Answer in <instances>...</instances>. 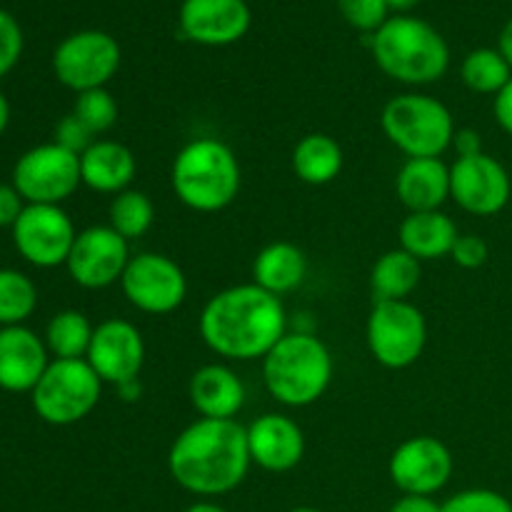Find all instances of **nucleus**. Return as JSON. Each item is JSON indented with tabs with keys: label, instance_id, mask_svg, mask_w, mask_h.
<instances>
[{
	"label": "nucleus",
	"instance_id": "13",
	"mask_svg": "<svg viewBox=\"0 0 512 512\" xmlns=\"http://www.w3.org/2000/svg\"><path fill=\"white\" fill-rule=\"evenodd\" d=\"M78 230L60 205H25L13 225L18 253L35 268H58L68 263Z\"/></svg>",
	"mask_w": 512,
	"mask_h": 512
},
{
	"label": "nucleus",
	"instance_id": "44",
	"mask_svg": "<svg viewBox=\"0 0 512 512\" xmlns=\"http://www.w3.org/2000/svg\"><path fill=\"white\" fill-rule=\"evenodd\" d=\"M8 123H10V103L3 95V90H0V135L8 130Z\"/></svg>",
	"mask_w": 512,
	"mask_h": 512
},
{
	"label": "nucleus",
	"instance_id": "29",
	"mask_svg": "<svg viewBox=\"0 0 512 512\" xmlns=\"http://www.w3.org/2000/svg\"><path fill=\"white\" fill-rule=\"evenodd\" d=\"M155 205L148 193L128 188L123 193L113 195L108 205V225L125 240H138L153 228Z\"/></svg>",
	"mask_w": 512,
	"mask_h": 512
},
{
	"label": "nucleus",
	"instance_id": "35",
	"mask_svg": "<svg viewBox=\"0 0 512 512\" xmlns=\"http://www.w3.org/2000/svg\"><path fill=\"white\" fill-rule=\"evenodd\" d=\"M95 140L98 138H95V135L90 133V130L85 128V125L80 123L73 113L65 115V118H60V123L55 125L53 143L63 145L65 150H70V153H75V155H83L85 150L95 143Z\"/></svg>",
	"mask_w": 512,
	"mask_h": 512
},
{
	"label": "nucleus",
	"instance_id": "43",
	"mask_svg": "<svg viewBox=\"0 0 512 512\" xmlns=\"http://www.w3.org/2000/svg\"><path fill=\"white\" fill-rule=\"evenodd\" d=\"M118 393L123 395V400H138L140 398V380H130V383L120 385Z\"/></svg>",
	"mask_w": 512,
	"mask_h": 512
},
{
	"label": "nucleus",
	"instance_id": "39",
	"mask_svg": "<svg viewBox=\"0 0 512 512\" xmlns=\"http://www.w3.org/2000/svg\"><path fill=\"white\" fill-rule=\"evenodd\" d=\"M390 512H443V503L428 495H403L390 505Z\"/></svg>",
	"mask_w": 512,
	"mask_h": 512
},
{
	"label": "nucleus",
	"instance_id": "41",
	"mask_svg": "<svg viewBox=\"0 0 512 512\" xmlns=\"http://www.w3.org/2000/svg\"><path fill=\"white\" fill-rule=\"evenodd\" d=\"M498 50H500V53H503V58L508 60L510 68H512V18L503 25V30H500Z\"/></svg>",
	"mask_w": 512,
	"mask_h": 512
},
{
	"label": "nucleus",
	"instance_id": "30",
	"mask_svg": "<svg viewBox=\"0 0 512 512\" xmlns=\"http://www.w3.org/2000/svg\"><path fill=\"white\" fill-rule=\"evenodd\" d=\"M38 305L33 280L20 270H0V328L23 325Z\"/></svg>",
	"mask_w": 512,
	"mask_h": 512
},
{
	"label": "nucleus",
	"instance_id": "4",
	"mask_svg": "<svg viewBox=\"0 0 512 512\" xmlns=\"http://www.w3.org/2000/svg\"><path fill=\"white\" fill-rule=\"evenodd\" d=\"M240 163L228 143L195 138L178 150L170 168V185L185 208L220 213L240 193Z\"/></svg>",
	"mask_w": 512,
	"mask_h": 512
},
{
	"label": "nucleus",
	"instance_id": "21",
	"mask_svg": "<svg viewBox=\"0 0 512 512\" xmlns=\"http://www.w3.org/2000/svg\"><path fill=\"white\" fill-rule=\"evenodd\" d=\"M395 193L408 213L440 210L450 198V165L440 158H408L395 178Z\"/></svg>",
	"mask_w": 512,
	"mask_h": 512
},
{
	"label": "nucleus",
	"instance_id": "24",
	"mask_svg": "<svg viewBox=\"0 0 512 512\" xmlns=\"http://www.w3.org/2000/svg\"><path fill=\"white\" fill-rule=\"evenodd\" d=\"M308 275V258L303 250L288 240L270 243L255 255L253 283L273 295H288L305 283Z\"/></svg>",
	"mask_w": 512,
	"mask_h": 512
},
{
	"label": "nucleus",
	"instance_id": "8",
	"mask_svg": "<svg viewBox=\"0 0 512 512\" xmlns=\"http://www.w3.org/2000/svg\"><path fill=\"white\" fill-rule=\"evenodd\" d=\"M365 340L383 368L405 370L418 363L428 345V320L410 300H380L368 315Z\"/></svg>",
	"mask_w": 512,
	"mask_h": 512
},
{
	"label": "nucleus",
	"instance_id": "2",
	"mask_svg": "<svg viewBox=\"0 0 512 512\" xmlns=\"http://www.w3.org/2000/svg\"><path fill=\"white\" fill-rule=\"evenodd\" d=\"M253 465L248 428L238 420L198 418L168 450V473L185 493L210 500L233 493Z\"/></svg>",
	"mask_w": 512,
	"mask_h": 512
},
{
	"label": "nucleus",
	"instance_id": "11",
	"mask_svg": "<svg viewBox=\"0 0 512 512\" xmlns=\"http://www.w3.org/2000/svg\"><path fill=\"white\" fill-rule=\"evenodd\" d=\"M125 300L148 315H168L188 298V278L173 258L163 253H138L120 278Z\"/></svg>",
	"mask_w": 512,
	"mask_h": 512
},
{
	"label": "nucleus",
	"instance_id": "1",
	"mask_svg": "<svg viewBox=\"0 0 512 512\" xmlns=\"http://www.w3.org/2000/svg\"><path fill=\"white\" fill-rule=\"evenodd\" d=\"M198 330L215 355L228 360H263L288 333V313L278 295L255 283L233 285L205 303Z\"/></svg>",
	"mask_w": 512,
	"mask_h": 512
},
{
	"label": "nucleus",
	"instance_id": "33",
	"mask_svg": "<svg viewBox=\"0 0 512 512\" xmlns=\"http://www.w3.org/2000/svg\"><path fill=\"white\" fill-rule=\"evenodd\" d=\"M338 10L350 28L370 35L390 18L385 0H338Z\"/></svg>",
	"mask_w": 512,
	"mask_h": 512
},
{
	"label": "nucleus",
	"instance_id": "45",
	"mask_svg": "<svg viewBox=\"0 0 512 512\" xmlns=\"http://www.w3.org/2000/svg\"><path fill=\"white\" fill-rule=\"evenodd\" d=\"M390 10H395V15H405L410 8H415L418 0H385Z\"/></svg>",
	"mask_w": 512,
	"mask_h": 512
},
{
	"label": "nucleus",
	"instance_id": "42",
	"mask_svg": "<svg viewBox=\"0 0 512 512\" xmlns=\"http://www.w3.org/2000/svg\"><path fill=\"white\" fill-rule=\"evenodd\" d=\"M183 512H228L223 505L213 503V500H198V503L188 505Z\"/></svg>",
	"mask_w": 512,
	"mask_h": 512
},
{
	"label": "nucleus",
	"instance_id": "19",
	"mask_svg": "<svg viewBox=\"0 0 512 512\" xmlns=\"http://www.w3.org/2000/svg\"><path fill=\"white\" fill-rule=\"evenodd\" d=\"M45 340L25 325L0 328V388L8 393H33L48 370Z\"/></svg>",
	"mask_w": 512,
	"mask_h": 512
},
{
	"label": "nucleus",
	"instance_id": "38",
	"mask_svg": "<svg viewBox=\"0 0 512 512\" xmlns=\"http://www.w3.org/2000/svg\"><path fill=\"white\" fill-rule=\"evenodd\" d=\"M453 148H455V153H458V158H473V155L485 153L483 140H480V133H478V130H473V128L455 130Z\"/></svg>",
	"mask_w": 512,
	"mask_h": 512
},
{
	"label": "nucleus",
	"instance_id": "25",
	"mask_svg": "<svg viewBox=\"0 0 512 512\" xmlns=\"http://www.w3.org/2000/svg\"><path fill=\"white\" fill-rule=\"evenodd\" d=\"M343 148L325 133H308L295 143L290 165L293 173L308 185H328L343 170Z\"/></svg>",
	"mask_w": 512,
	"mask_h": 512
},
{
	"label": "nucleus",
	"instance_id": "10",
	"mask_svg": "<svg viewBox=\"0 0 512 512\" xmlns=\"http://www.w3.org/2000/svg\"><path fill=\"white\" fill-rule=\"evenodd\" d=\"M13 185L28 205H60L83 185L80 155L58 143L25 150L13 168Z\"/></svg>",
	"mask_w": 512,
	"mask_h": 512
},
{
	"label": "nucleus",
	"instance_id": "31",
	"mask_svg": "<svg viewBox=\"0 0 512 512\" xmlns=\"http://www.w3.org/2000/svg\"><path fill=\"white\" fill-rule=\"evenodd\" d=\"M73 115L98 138L118 123V103L108 88L85 90L75 98Z\"/></svg>",
	"mask_w": 512,
	"mask_h": 512
},
{
	"label": "nucleus",
	"instance_id": "40",
	"mask_svg": "<svg viewBox=\"0 0 512 512\" xmlns=\"http://www.w3.org/2000/svg\"><path fill=\"white\" fill-rule=\"evenodd\" d=\"M493 113L495 120H498L500 128L512 138V80L495 95V103H493Z\"/></svg>",
	"mask_w": 512,
	"mask_h": 512
},
{
	"label": "nucleus",
	"instance_id": "27",
	"mask_svg": "<svg viewBox=\"0 0 512 512\" xmlns=\"http://www.w3.org/2000/svg\"><path fill=\"white\" fill-rule=\"evenodd\" d=\"M95 325L80 310H60L45 325V348L53 360H83L88 355Z\"/></svg>",
	"mask_w": 512,
	"mask_h": 512
},
{
	"label": "nucleus",
	"instance_id": "14",
	"mask_svg": "<svg viewBox=\"0 0 512 512\" xmlns=\"http://www.w3.org/2000/svg\"><path fill=\"white\" fill-rule=\"evenodd\" d=\"M455 460L448 445L433 435H415L393 450L388 475L403 495H428L445 488L453 478Z\"/></svg>",
	"mask_w": 512,
	"mask_h": 512
},
{
	"label": "nucleus",
	"instance_id": "23",
	"mask_svg": "<svg viewBox=\"0 0 512 512\" xmlns=\"http://www.w3.org/2000/svg\"><path fill=\"white\" fill-rule=\"evenodd\" d=\"M398 238L405 253L425 263V260H438L453 253L460 230L443 210H428V213H408V218L400 223Z\"/></svg>",
	"mask_w": 512,
	"mask_h": 512
},
{
	"label": "nucleus",
	"instance_id": "16",
	"mask_svg": "<svg viewBox=\"0 0 512 512\" xmlns=\"http://www.w3.org/2000/svg\"><path fill=\"white\" fill-rule=\"evenodd\" d=\"M90 368L98 373L103 385H120L140 378L145 365V340L143 333L130 320L108 318L95 325L88 355Z\"/></svg>",
	"mask_w": 512,
	"mask_h": 512
},
{
	"label": "nucleus",
	"instance_id": "34",
	"mask_svg": "<svg viewBox=\"0 0 512 512\" xmlns=\"http://www.w3.org/2000/svg\"><path fill=\"white\" fill-rule=\"evenodd\" d=\"M20 55H23V30L8 10L0 8V78H5L18 65Z\"/></svg>",
	"mask_w": 512,
	"mask_h": 512
},
{
	"label": "nucleus",
	"instance_id": "20",
	"mask_svg": "<svg viewBox=\"0 0 512 512\" xmlns=\"http://www.w3.org/2000/svg\"><path fill=\"white\" fill-rule=\"evenodd\" d=\"M188 395L200 418L235 420L245 405V385L233 368L208 363L190 378Z\"/></svg>",
	"mask_w": 512,
	"mask_h": 512
},
{
	"label": "nucleus",
	"instance_id": "12",
	"mask_svg": "<svg viewBox=\"0 0 512 512\" xmlns=\"http://www.w3.org/2000/svg\"><path fill=\"white\" fill-rule=\"evenodd\" d=\"M130 243L110 225L80 230L68 255V275L85 290H105L120 283L130 263Z\"/></svg>",
	"mask_w": 512,
	"mask_h": 512
},
{
	"label": "nucleus",
	"instance_id": "46",
	"mask_svg": "<svg viewBox=\"0 0 512 512\" xmlns=\"http://www.w3.org/2000/svg\"><path fill=\"white\" fill-rule=\"evenodd\" d=\"M288 512H320L318 508H310V505H300V508H293V510H288Z\"/></svg>",
	"mask_w": 512,
	"mask_h": 512
},
{
	"label": "nucleus",
	"instance_id": "3",
	"mask_svg": "<svg viewBox=\"0 0 512 512\" xmlns=\"http://www.w3.org/2000/svg\"><path fill=\"white\" fill-rule=\"evenodd\" d=\"M370 50L388 78L403 85L438 83L450 68L448 40L415 15H393L370 35Z\"/></svg>",
	"mask_w": 512,
	"mask_h": 512
},
{
	"label": "nucleus",
	"instance_id": "28",
	"mask_svg": "<svg viewBox=\"0 0 512 512\" xmlns=\"http://www.w3.org/2000/svg\"><path fill=\"white\" fill-rule=\"evenodd\" d=\"M460 78L473 93L498 95L512 80V68L498 48H475L463 58Z\"/></svg>",
	"mask_w": 512,
	"mask_h": 512
},
{
	"label": "nucleus",
	"instance_id": "18",
	"mask_svg": "<svg viewBox=\"0 0 512 512\" xmlns=\"http://www.w3.org/2000/svg\"><path fill=\"white\" fill-rule=\"evenodd\" d=\"M248 448L265 473H288L305 455L303 428L283 413H265L248 425Z\"/></svg>",
	"mask_w": 512,
	"mask_h": 512
},
{
	"label": "nucleus",
	"instance_id": "37",
	"mask_svg": "<svg viewBox=\"0 0 512 512\" xmlns=\"http://www.w3.org/2000/svg\"><path fill=\"white\" fill-rule=\"evenodd\" d=\"M23 195L15 190L13 183H0V228H13L18 223L20 213L25 210Z\"/></svg>",
	"mask_w": 512,
	"mask_h": 512
},
{
	"label": "nucleus",
	"instance_id": "6",
	"mask_svg": "<svg viewBox=\"0 0 512 512\" xmlns=\"http://www.w3.org/2000/svg\"><path fill=\"white\" fill-rule=\"evenodd\" d=\"M383 133L408 158H440L453 148L455 120L443 100L425 93L395 95L380 115Z\"/></svg>",
	"mask_w": 512,
	"mask_h": 512
},
{
	"label": "nucleus",
	"instance_id": "17",
	"mask_svg": "<svg viewBox=\"0 0 512 512\" xmlns=\"http://www.w3.org/2000/svg\"><path fill=\"white\" fill-rule=\"evenodd\" d=\"M253 23L245 0H183L178 10L180 33L198 45L223 48L243 38Z\"/></svg>",
	"mask_w": 512,
	"mask_h": 512
},
{
	"label": "nucleus",
	"instance_id": "7",
	"mask_svg": "<svg viewBox=\"0 0 512 512\" xmlns=\"http://www.w3.org/2000/svg\"><path fill=\"white\" fill-rule=\"evenodd\" d=\"M103 380L88 360H50L48 370L30 393L33 410L43 423L68 428L88 418L100 403Z\"/></svg>",
	"mask_w": 512,
	"mask_h": 512
},
{
	"label": "nucleus",
	"instance_id": "9",
	"mask_svg": "<svg viewBox=\"0 0 512 512\" xmlns=\"http://www.w3.org/2000/svg\"><path fill=\"white\" fill-rule=\"evenodd\" d=\"M118 40L105 30H78L60 40L53 53V73L60 85L75 95L105 88L120 68Z\"/></svg>",
	"mask_w": 512,
	"mask_h": 512
},
{
	"label": "nucleus",
	"instance_id": "26",
	"mask_svg": "<svg viewBox=\"0 0 512 512\" xmlns=\"http://www.w3.org/2000/svg\"><path fill=\"white\" fill-rule=\"evenodd\" d=\"M423 278V265L403 248L388 250L375 260L370 270V290L375 303L380 300H408Z\"/></svg>",
	"mask_w": 512,
	"mask_h": 512
},
{
	"label": "nucleus",
	"instance_id": "22",
	"mask_svg": "<svg viewBox=\"0 0 512 512\" xmlns=\"http://www.w3.org/2000/svg\"><path fill=\"white\" fill-rule=\"evenodd\" d=\"M135 175H138V160L133 150L118 140L98 138L80 155V178L95 193H123L133 185Z\"/></svg>",
	"mask_w": 512,
	"mask_h": 512
},
{
	"label": "nucleus",
	"instance_id": "15",
	"mask_svg": "<svg viewBox=\"0 0 512 512\" xmlns=\"http://www.w3.org/2000/svg\"><path fill=\"white\" fill-rule=\"evenodd\" d=\"M510 173L493 155L480 153L473 158H458L450 165V198L460 210L478 218L503 213L510 203Z\"/></svg>",
	"mask_w": 512,
	"mask_h": 512
},
{
	"label": "nucleus",
	"instance_id": "5",
	"mask_svg": "<svg viewBox=\"0 0 512 512\" xmlns=\"http://www.w3.org/2000/svg\"><path fill=\"white\" fill-rule=\"evenodd\" d=\"M333 355L313 333H285L263 358V383L275 403L308 408L333 383Z\"/></svg>",
	"mask_w": 512,
	"mask_h": 512
},
{
	"label": "nucleus",
	"instance_id": "32",
	"mask_svg": "<svg viewBox=\"0 0 512 512\" xmlns=\"http://www.w3.org/2000/svg\"><path fill=\"white\" fill-rule=\"evenodd\" d=\"M443 512H512V503L503 493L490 488H468L450 495Z\"/></svg>",
	"mask_w": 512,
	"mask_h": 512
},
{
	"label": "nucleus",
	"instance_id": "36",
	"mask_svg": "<svg viewBox=\"0 0 512 512\" xmlns=\"http://www.w3.org/2000/svg\"><path fill=\"white\" fill-rule=\"evenodd\" d=\"M453 263L463 270H478L488 263L490 248L480 235H460L453 245V253H450Z\"/></svg>",
	"mask_w": 512,
	"mask_h": 512
}]
</instances>
